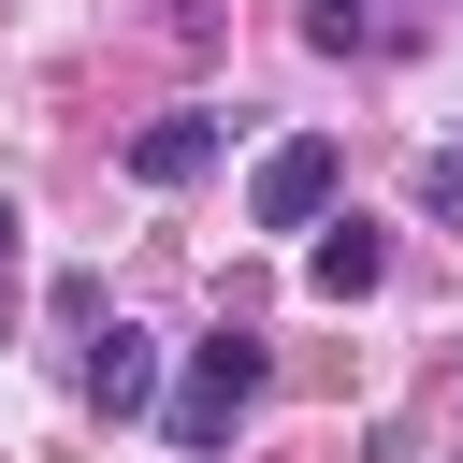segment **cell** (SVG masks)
Returning a JSON list of instances; mask_svg holds the SVG:
<instances>
[{
  "label": "cell",
  "mask_w": 463,
  "mask_h": 463,
  "mask_svg": "<svg viewBox=\"0 0 463 463\" xmlns=\"http://www.w3.org/2000/svg\"><path fill=\"white\" fill-rule=\"evenodd\" d=\"M260 376H275V362H260V333H217V347H188V391H174V449H188V463H203V449H232V420L260 405Z\"/></svg>",
  "instance_id": "6da1fadb"
},
{
  "label": "cell",
  "mask_w": 463,
  "mask_h": 463,
  "mask_svg": "<svg viewBox=\"0 0 463 463\" xmlns=\"http://www.w3.org/2000/svg\"><path fill=\"white\" fill-rule=\"evenodd\" d=\"M333 188H347V145H333V130H289V145H260L246 217H260V232H318V217H333Z\"/></svg>",
  "instance_id": "7a4b0ae2"
},
{
  "label": "cell",
  "mask_w": 463,
  "mask_h": 463,
  "mask_svg": "<svg viewBox=\"0 0 463 463\" xmlns=\"http://www.w3.org/2000/svg\"><path fill=\"white\" fill-rule=\"evenodd\" d=\"M130 174H145V188L217 174V116H203V101H188V116H145V130H130Z\"/></svg>",
  "instance_id": "3957f363"
},
{
  "label": "cell",
  "mask_w": 463,
  "mask_h": 463,
  "mask_svg": "<svg viewBox=\"0 0 463 463\" xmlns=\"http://www.w3.org/2000/svg\"><path fill=\"white\" fill-rule=\"evenodd\" d=\"M376 275H391V246H376L362 217H318V246H304V289H318V304H362Z\"/></svg>",
  "instance_id": "277c9868"
},
{
  "label": "cell",
  "mask_w": 463,
  "mask_h": 463,
  "mask_svg": "<svg viewBox=\"0 0 463 463\" xmlns=\"http://www.w3.org/2000/svg\"><path fill=\"white\" fill-rule=\"evenodd\" d=\"M87 405H101V420H145V405H159V347H145V333H87Z\"/></svg>",
  "instance_id": "5b68a950"
},
{
  "label": "cell",
  "mask_w": 463,
  "mask_h": 463,
  "mask_svg": "<svg viewBox=\"0 0 463 463\" xmlns=\"http://www.w3.org/2000/svg\"><path fill=\"white\" fill-rule=\"evenodd\" d=\"M420 217H463V145H434V159H420Z\"/></svg>",
  "instance_id": "8992f818"
},
{
  "label": "cell",
  "mask_w": 463,
  "mask_h": 463,
  "mask_svg": "<svg viewBox=\"0 0 463 463\" xmlns=\"http://www.w3.org/2000/svg\"><path fill=\"white\" fill-rule=\"evenodd\" d=\"M362 29H376V14H362V0H318V14H304V43H333V58H347V43H362Z\"/></svg>",
  "instance_id": "52a82bcc"
},
{
  "label": "cell",
  "mask_w": 463,
  "mask_h": 463,
  "mask_svg": "<svg viewBox=\"0 0 463 463\" xmlns=\"http://www.w3.org/2000/svg\"><path fill=\"white\" fill-rule=\"evenodd\" d=\"M0 275H14V203H0Z\"/></svg>",
  "instance_id": "ba28073f"
}]
</instances>
